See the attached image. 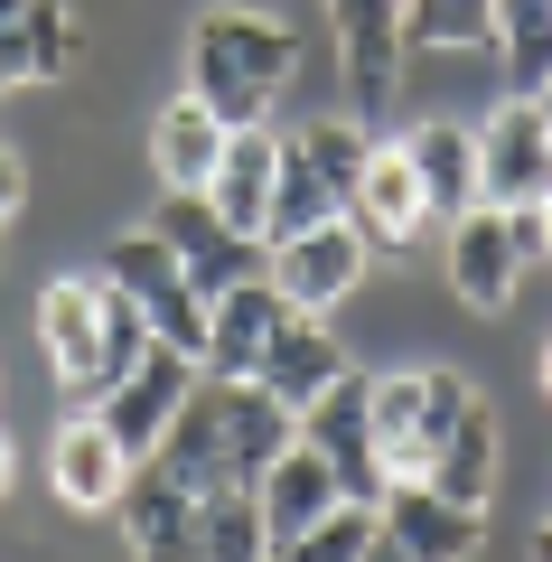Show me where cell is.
Masks as SVG:
<instances>
[{
	"instance_id": "34",
	"label": "cell",
	"mask_w": 552,
	"mask_h": 562,
	"mask_svg": "<svg viewBox=\"0 0 552 562\" xmlns=\"http://www.w3.org/2000/svg\"><path fill=\"white\" fill-rule=\"evenodd\" d=\"M20 10H29V0H0V29H10V20H20Z\"/></svg>"
},
{
	"instance_id": "15",
	"label": "cell",
	"mask_w": 552,
	"mask_h": 562,
	"mask_svg": "<svg viewBox=\"0 0 552 562\" xmlns=\"http://www.w3.org/2000/svg\"><path fill=\"white\" fill-rule=\"evenodd\" d=\"M281 319H291V301H281V281L262 272V281H235V291H216L206 301V375H254L262 357H272V338H281Z\"/></svg>"
},
{
	"instance_id": "4",
	"label": "cell",
	"mask_w": 552,
	"mask_h": 562,
	"mask_svg": "<svg viewBox=\"0 0 552 562\" xmlns=\"http://www.w3.org/2000/svg\"><path fill=\"white\" fill-rule=\"evenodd\" d=\"M328 38H337V76H347V113L365 132H384L403 103V0H328Z\"/></svg>"
},
{
	"instance_id": "14",
	"label": "cell",
	"mask_w": 552,
	"mask_h": 562,
	"mask_svg": "<svg viewBox=\"0 0 552 562\" xmlns=\"http://www.w3.org/2000/svg\"><path fill=\"white\" fill-rule=\"evenodd\" d=\"M38 338H47V357H57L66 394L94 403L103 394V281L94 272H66V281L38 291Z\"/></svg>"
},
{
	"instance_id": "35",
	"label": "cell",
	"mask_w": 552,
	"mask_h": 562,
	"mask_svg": "<svg viewBox=\"0 0 552 562\" xmlns=\"http://www.w3.org/2000/svg\"><path fill=\"white\" fill-rule=\"evenodd\" d=\"M0 497H10V441H0Z\"/></svg>"
},
{
	"instance_id": "25",
	"label": "cell",
	"mask_w": 552,
	"mask_h": 562,
	"mask_svg": "<svg viewBox=\"0 0 552 562\" xmlns=\"http://www.w3.org/2000/svg\"><path fill=\"white\" fill-rule=\"evenodd\" d=\"M347 216V188L328 179V160H318L309 140H281V188H272V235H300V225H328Z\"/></svg>"
},
{
	"instance_id": "32",
	"label": "cell",
	"mask_w": 552,
	"mask_h": 562,
	"mask_svg": "<svg viewBox=\"0 0 552 562\" xmlns=\"http://www.w3.org/2000/svg\"><path fill=\"white\" fill-rule=\"evenodd\" d=\"M533 375H543V403H552V338H543V366H533Z\"/></svg>"
},
{
	"instance_id": "28",
	"label": "cell",
	"mask_w": 552,
	"mask_h": 562,
	"mask_svg": "<svg viewBox=\"0 0 552 562\" xmlns=\"http://www.w3.org/2000/svg\"><path fill=\"white\" fill-rule=\"evenodd\" d=\"M496 0H403V47H487Z\"/></svg>"
},
{
	"instance_id": "33",
	"label": "cell",
	"mask_w": 552,
	"mask_h": 562,
	"mask_svg": "<svg viewBox=\"0 0 552 562\" xmlns=\"http://www.w3.org/2000/svg\"><path fill=\"white\" fill-rule=\"evenodd\" d=\"M543 262H552V198H543Z\"/></svg>"
},
{
	"instance_id": "6",
	"label": "cell",
	"mask_w": 552,
	"mask_h": 562,
	"mask_svg": "<svg viewBox=\"0 0 552 562\" xmlns=\"http://www.w3.org/2000/svg\"><path fill=\"white\" fill-rule=\"evenodd\" d=\"M94 272H103V281H122V291L140 301V319H150V328H159L169 347L206 357V291L188 281V262H178L169 244L150 235V225H140V235H113V244H103V262H94Z\"/></svg>"
},
{
	"instance_id": "17",
	"label": "cell",
	"mask_w": 552,
	"mask_h": 562,
	"mask_svg": "<svg viewBox=\"0 0 552 562\" xmlns=\"http://www.w3.org/2000/svg\"><path fill=\"white\" fill-rule=\"evenodd\" d=\"M347 216L365 225V244H421L431 235V198H421V169L403 140H375L365 150V179H356Z\"/></svg>"
},
{
	"instance_id": "21",
	"label": "cell",
	"mask_w": 552,
	"mask_h": 562,
	"mask_svg": "<svg viewBox=\"0 0 552 562\" xmlns=\"http://www.w3.org/2000/svg\"><path fill=\"white\" fill-rule=\"evenodd\" d=\"M225 132H235V122H225L216 103L169 94V103H159V122H150V179L159 188H206V179H216V160H225Z\"/></svg>"
},
{
	"instance_id": "23",
	"label": "cell",
	"mask_w": 552,
	"mask_h": 562,
	"mask_svg": "<svg viewBox=\"0 0 552 562\" xmlns=\"http://www.w3.org/2000/svg\"><path fill=\"white\" fill-rule=\"evenodd\" d=\"M337 497H347V487H337V469L318 460L309 441H291L272 469H262V525H272V553H281L291 535H309V525L328 516Z\"/></svg>"
},
{
	"instance_id": "2",
	"label": "cell",
	"mask_w": 552,
	"mask_h": 562,
	"mask_svg": "<svg viewBox=\"0 0 552 562\" xmlns=\"http://www.w3.org/2000/svg\"><path fill=\"white\" fill-rule=\"evenodd\" d=\"M300 441V413L281 394H262L254 375H206L198 394L178 403L169 441L150 450L169 479H198V487H262V469Z\"/></svg>"
},
{
	"instance_id": "19",
	"label": "cell",
	"mask_w": 552,
	"mask_h": 562,
	"mask_svg": "<svg viewBox=\"0 0 552 562\" xmlns=\"http://www.w3.org/2000/svg\"><path fill=\"white\" fill-rule=\"evenodd\" d=\"M337 375H347V347L328 338V319H318V310H291V319H281V338H272V357L254 366V384H262V394H281L291 413H309Z\"/></svg>"
},
{
	"instance_id": "22",
	"label": "cell",
	"mask_w": 552,
	"mask_h": 562,
	"mask_svg": "<svg viewBox=\"0 0 552 562\" xmlns=\"http://www.w3.org/2000/svg\"><path fill=\"white\" fill-rule=\"evenodd\" d=\"M403 150H413V169H421L431 225H450V216H469V206H477V132H469V122H413Z\"/></svg>"
},
{
	"instance_id": "8",
	"label": "cell",
	"mask_w": 552,
	"mask_h": 562,
	"mask_svg": "<svg viewBox=\"0 0 552 562\" xmlns=\"http://www.w3.org/2000/svg\"><path fill=\"white\" fill-rule=\"evenodd\" d=\"M459 394H469V375H450V366L375 375V460H384V487L431 469V441H440V422H450Z\"/></svg>"
},
{
	"instance_id": "30",
	"label": "cell",
	"mask_w": 552,
	"mask_h": 562,
	"mask_svg": "<svg viewBox=\"0 0 552 562\" xmlns=\"http://www.w3.org/2000/svg\"><path fill=\"white\" fill-rule=\"evenodd\" d=\"M525 562H552V516L533 525V543H525Z\"/></svg>"
},
{
	"instance_id": "29",
	"label": "cell",
	"mask_w": 552,
	"mask_h": 562,
	"mask_svg": "<svg viewBox=\"0 0 552 562\" xmlns=\"http://www.w3.org/2000/svg\"><path fill=\"white\" fill-rule=\"evenodd\" d=\"M10 206H20V150L0 140V225H10Z\"/></svg>"
},
{
	"instance_id": "10",
	"label": "cell",
	"mask_w": 552,
	"mask_h": 562,
	"mask_svg": "<svg viewBox=\"0 0 552 562\" xmlns=\"http://www.w3.org/2000/svg\"><path fill=\"white\" fill-rule=\"evenodd\" d=\"M300 441L318 450V460L337 469V487L347 497H384V460H375V375H337L328 394L300 413Z\"/></svg>"
},
{
	"instance_id": "16",
	"label": "cell",
	"mask_w": 552,
	"mask_h": 562,
	"mask_svg": "<svg viewBox=\"0 0 552 562\" xmlns=\"http://www.w3.org/2000/svg\"><path fill=\"white\" fill-rule=\"evenodd\" d=\"M272 188H281V132H272V122H235V132H225L216 179H206L216 216L235 225V235H262V244H272Z\"/></svg>"
},
{
	"instance_id": "20",
	"label": "cell",
	"mask_w": 552,
	"mask_h": 562,
	"mask_svg": "<svg viewBox=\"0 0 552 562\" xmlns=\"http://www.w3.org/2000/svg\"><path fill=\"white\" fill-rule=\"evenodd\" d=\"M421 479H431L440 497H459V506H487V487H496V413H487L477 384L450 403V422H440L431 469H421Z\"/></svg>"
},
{
	"instance_id": "31",
	"label": "cell",
	"mask_w": 552,
	"mask_h": 562,
	"mask_svg": "<svg viewBox=\"0 0 552 562\" xmlns=\"http://www.w3.org/2000/svg\"><path fill=\"white\" fill-rule=\"evenodd\" d=\"M365 562H413V553H403L394 535H375V553H365Z\"/></svg>"
},
{
	"instance_id": "1",
	"label": "cell",
	"mask_w": 552,
	"mask_h": 562,
	"mask_svg": "<svg viewBox=\"0 0 552 562\" xmlns=\"http://www.w3.org/2000/svg\"><path fill=\"white\" fill-rule=\"evenodd\" d=\"M122 535L140 562H272L262 487H198L159 460H140L122 487Z\"/></svg>"
},
{
	"instance_id": "36",
	"label": "cell",
	"mask_w": 552,
	"mask_h": 562,
	"mask_svg": "<svg viewBox=\"0 0 552 562\" xmlns=\"http://www.w3.org/2000/svg\"><path fill=\"white\" fill-rule=\"evenodd\" d=\"M533 103H543V132H552V85H543V94H533Z\"/></svg>"
},
{
	"instance_id": "5",
	"label": "cell",
	"mask_w": 552,
	"mask_h": 562,
	"mask_svg": "<svg viewBox=\"0 0 552 562\" xmlns=\"http://www.w3.org/2000/svg\"><path fill=\"white\" fill-rule=\"evenodd\" d=\"M150 235L188 262V281H198L206 301H216V291H235V281H262V272H272V244H262V235H235V225L216 216V198H206V188H159Z\"/></svg>"
},
{
	"instance_id": "7",
	"label": "cell",
	"mask_w": 552,
	"mask_h": 562,
	"mask_svg": "<svg viewBox=\"0 0 552 562\" xmlns=\"http://www.w3.org/2000/svg\"><path fill=\"white\" fill-rule=\"evenodd\" d=\"M198 384H206V366L188 357V347H169V338H159L150 357L132 366V375H113V384H103V394H94V413H103V431H113V441L132 450V460H150V450L169 441L178 403L198 394Z\"/></svg>"
},
{
	"instance_id": "24",
	"label": "cell",
	"mask_w": 552,
	"mask_h": 562,
	"mask_svg": "<svg viewBox=\"0 0 552 562\" xmlns=\"http://www.w3.org/2000/svg\"><path fill=\"white\" fill-rule=\"evenodd\" d=\"M76 66V10L66 0H29L20 20L0 29V85H57Z\"/></svg>"
},
{
	"instance_id": "9",
	"label": "cell",
	"mask_w": 552,
	"mask_h": 562,
	"mask_svg": "<svg viewBox=\"0 0 552 562\" xmlns=\"http://www.w3.org/2000/svg\"><path fill=\"white\" fill-rule=\"evenodd\" d=\"M533 198H552V132L533 94H506L477 122V206H533Z\"/></svg>"
},
{
	"instance_id": "13",
	"label": "cell",
	"mask_w": 552,
	"mask_h": 562,
	"mask_svg": "<svg viewBox=\"0 0 552 562\" xmlns=\"http://www.w3.org/2000/svg\"><path fill=\"white\" fill-rule=\"evenodd\" d=\"M440 272H450V291H459L469 310H506V301H515V272H525L515 216H506V206H469V216H450Z\"/></svg>"
},
{
	"instance_id": "3",
	"label": "cell",
	"mask_w": 552,
	"mask_h": 562,
	"mask_svg": "<svg viewBox=\"0 0 552 562\" xmlns=\"http://www.w3.org/2000/svg\"><path fill=\"white\" fill-rule=\"evenodd\" d=\"M291 66H300V29L272 20V10L216 0V10L188 20V94L216 103L225 122H272Z\"/></svg>"
},
{
	"instance_id": "18",
	"label": "cell",
	"mask_w": 552,
	"mask_h": 562,
	"mask_svg": "<svg viewBox=\"0 0 552 562\" xmlns=\"http://www.w3.org/2000/svg\"><path fill=\"white\" fill-rule=\"evenodd\" d=\"M132 450L103 431V413L94 422H66L57 431V450H47V479H57V497L76 506V516H122V487H132Z\"/></svg>"
},
{
	"instance_id": "12",
	"label": "cell",
	"mask_w": 552,
	"mask_h": 562,
	"mask_svg": "<svg viewBox=\"0 0 552 562\" xmlns=\"http://www.w3.org/2000/svg\"><path fill=\"white\" fill-rule=\"evenodd\" d=\"M375 506H384V535H394L413 562H477V543H487V506L440 497L431 479H394Z\"/></svg>"
},
{
	"instance_id": "27",
	"label": "cell",
	"mask_w": 552,
	"mask_h": 562,
	"mask_svg": "<svg viewBox=\"0 0 552 562\" xmlns=\"http://www.w3.org/2000/svg\"><path fill=\"white\" fill-rule=\"evenodd\" d=\"M375 535H384V506L375 497H337L328 516H318L309 535H291L272 562H365V553H375Z\"/></svg>"
},
{
	"instance_id": "11",
	"label": "cell",
	"mask_w": 552,
	"mask_h": 562,
	"mask_svg": "<svg viewBox=\"0 0 552 562\" xmlns=\"http://www.w3.org/2000/svg\"><path fill=\"white\" fill-rule=\"evenodd\" d=\"M272 281L291 310H318L328 319L365 281V225L356 216H328V225H300V235H272Z\"/></svg>"
},
{
	"instance_id": "26",
	"label": "cell",
	"mask_w": 552,
	"mask_h": 562,
	"mask_svg": "<svg viewBox=\"0 0 552 562\" xmlns=\"http://www.w3.org/2000/svg\"><path fill=\"white\" fill-rule=\"evenodd\" d=\"M496 57H506V94H543L552 85V0H496Z\"/></svg>"
}]
</instances>
